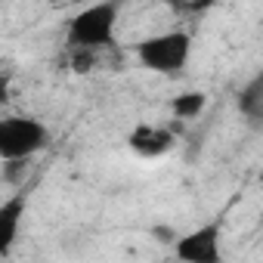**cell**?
Listing matches in <instances>:
<instances>
[{"mask_svg": "<svg viewBox=\"0 0 263 263\" xmlns=\"http://www.w3.org/2000/svg\"><path fill=\"white\" fill-rule=\"evenodd\" d=\"M137 53V62L146 68V71H155V74H177L186 68L189 56H192V37L189 31H164V34H152L146 41H140L134 47Z\"/></svg>", "mask_w": 263, "mask_h": 263, "instance_id": "obj_1", "label": "cell"}, {"mask_svg": "<svg viewBox=\"0 0 263 263\" xmlns=\"http://www.w3.org/2000/svg\"><path fill=\"white\" fill-rule=\"evenodd\" d=\"M118 7L121 4H115V0H96V4L84 7L68 22V47H81L93 53L108 47L118 25Z\"/></svg>", "mask_w": 263, "mask_h": 263, "instance_id": "obj_2", "label": "cell"}, {"mask_svg": "<svg viewBox=\"0 0 263 263\" xmlns=\"http://www.w3.org/2000/svg\"><path fill=\"white\" fill-rule=\"evenodd\" d=\"M50 143V130L31 115H7L0 121V158H34Z\"/></svg>", "mask_w": 263, "mask_h": 263, "instance_id": "obj_3", "label": "cell"}, {"mask_svg": "<svg viewBox=\"0 0 263 263\" xmlns=\"http://www.w3.org/2000/svg\"><path fill=\"white\" fill-rule=\"evenodd\" d=\"M220 238H223V220H211V223L180 235L174 245V254L186 263H220V257H223Z\"/></svg>", "mask_w": 263, "mask_h": 263, "instance_id": "obj_4", "label": "cell"}, {"mask_svg": "<svg viewBox=\"0 0 263 263\" xmlns=\"http://www.w3.org/2000/svg\"><path fill=\"white\" fill-rule=\"evenodd\" d=\"M174 134L167 127H155V124H140L127 134V146L130 152H137L140 158H161L174 149Z\"/></svg>", "mask_w": 263, "mask_h": 263, "instance_id": "obj_5", "label": "cell"}, {"mask_svg": "<svg viewBox=\"0 0 263 263\" xmlns=\"http://www.w3.org/2000/svg\"><path fill=\"white\" fill-rule=\"evenodd\" d=\"M22 211H25V198L13 195L0 204V257H7L10 248L19 238V223H22Z\"/></svg>", "mask_w": 263, "mask_h": 263, "instance_id": "obj_6", "label": "cell"}, {"mask_svg": "<svg viewBox=\"0 0 263 263\" xmlns=\"http://www.w3.org/2000/svg\"><path fill=\"white\" fill-rule=\"evenodd\" d=\"M238 111L251 124H263V74H257L245 90L238 93Z\"/></svg>", "mask_w": 263, "mask_h": 263, "instance_id": "obj_7", "label": "cell"}, {"mask_svg": "<svg viewBox=\"0 0 263 263\" xmlns=\"http://www.w3.org/2000/svg\"><path fill=\"white\" fill-rule=\"evenodd\" d=\"M204 105H208V96L198 93V90H189V93H180V96L171 99V111L180 121H195L204 111Z\"/></svg>", "mask_w": 263, "mask_h": 263, "instance_id": "obj_8", "label": "cell"}, {"mask_svg": "<svg viewBox=\"0 0 263 263\" xmlns=\"http://www.w3.org/2000/svg\"><path fill=\"white\" fill-rule=\"evenodd\" d=\"M28 161H31V158H7V161H4V180H7V183H13V186L25 183Z\"/></svg>", "mask_w": 263, "mask_h": 263, "instance_id": "obj_9", "label": "cell"}, {"mask_svg": "<svg viewBox=\"0 0 263 263\" xmlns=\"http://www.w3.org/2000/svg\"><path fill=\"white\" fill-rule=\"evenodd\" d=\"M155 241H161V245H177V238H180V232L174 229V226H152V232H149Z\"/></svg>", "mask_w": 263, "mask_h": 263, "instance_id": "obj_10", "label": "cell"}, {"mask_svg": "<svg viewBox=\"0 0 263 263\" xmlns=\"http://www.w3.org/2000/svg\"><path fill=\"white\" fill-rule=\"evenodd\" d=\"M115 4H134V0H115Z\"/></svg>", "mask_w": 263, "mask_h": 263, "instance_id": "obj_11", "label": "cell"}, {"mask_svg": "<svg viewBox=\"0 0 263 263\" xmlns=\"http://www.w3.org/2000/svg\"><path fill=\"white\" fill-rule=\"evenodd\" d=\"M44 4H62V0H44Z\"/></svg>", "mask_w": 263, "mask_h": 263, "instance_id": "obj_12", "label": "cell"}]
</instances>
